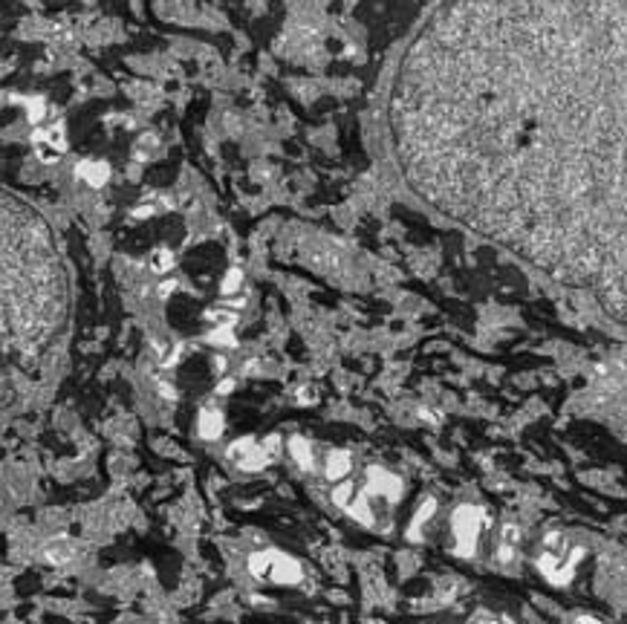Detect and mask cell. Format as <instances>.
<instances>
[{
    "label": "cell",
    "instance_id": "7c38bea8",
    "mask_svg": "<svg viewBox=\"0 0 627 624\" xmlns=\"http://www.w3.org/2000/svg\"><path fill=\"white\" fill-rule=\"evenodd\" d=\"M72 555H76V546H72V541H67V538H55L47 543V549H43V558L50 563H67Z\"/></svg>",
    "mask_w": 627,
    "mask_h": 624
},
{
    "label": "cell",
    "instance_id": "d6986e66",
    "mask_svg": "<svg viewBox=\"0 0 627 624\" xmlns=\"http://www.w3.org/2000/svg\"><path fill=\"white\" fill-rule=\"evenodd\" d=\"M544 549H546L549 555H558L561 558L566 552V538H564L561 532H549V534H544Z\"/></svg>",
    "mask_w": 627,
    "mask_h": 624
},
{
    "label": "cell",
    "instance_id": "52a82bcc",
    "mask_svg": "<svg viewBox=\"0 0 627 624\" xmlns=\"http://www.w3.org/2000/svg\"><path fill=\"white\" fill-rule=\"evenodd\" d=\"M350 471H353L350 454L347 451H330V457H327V466H324L327 480H330V483H341V480L350 477Z\"/></svg>",
    "mask_w": 627,
    "mask_h": 624
},
{
    "label": "cell",
    "instance_id": "5bb4252c",
    "mask_svg": "<svg viewBox=\"0 0 627 624\" xmlns=\"http://www.w3.org/2000/svg\"><path fill=\"white\" fill-rule=\"evenodd\" d=\"M249 572L255 578H269V570H272V552H255L249 555Z\"/></svg>",
    "mask_w": 627,
    "mask_h": 624
},
{
    "label": "cell",
    "instance_id": "e0dca14e",
    "mask_svg": "<svg viewBox=\"0 0 627 624\" xmlns=\"http://www.w3.org/2000/svg\"><path fill=\"white\" fill-rule=\"evenodd\" d=\"M255 445H258V442H255V439H251V437H243V439H234V442L229 445V451H226V454H229V459H234V463H237V466H240V463H243V459H246V454H249L251 448H255Z\"/></svg>",
    "mask_w": 627,
    "mask_h": 624
},
{
    "label": "cell",
    "instance_id": "5b68a950",
    "mask_svg": "<svg viewBox=\"0 0 627 624\" xmlns=\"http://www.w3.org/2000/svg\"><path fill=\"white\" fill-rule=\"evenodd\" d=\"M517 546H520V529L515 523H506L500 529V534H497V549H495L497 563H503V567H506V563H512L515 555H517Z\"/></svg>",
    "mask_w": 627,
    "mask_h": 624
},
{
    "label": "cell",
    "instance_id": "ac0fdd59",
    "mask_svg": "<svg viewBox=\"0 0 627 624\" xmlns=\"http://www.w3.org/2000/svg\"><path fill=\"white\" fill-rule=\"evenodd\" d=\"M243 289V272L240 269H229L226 278H223V284H220V292L226 295V298H232V295H237Z\"/></svg>",
    "mask_w": 627,
    "mask_h": 624
},
{
    "label": "cell",
    "instance_id": "4fadbf2b",
    "mask_svg": "<svg viewBox=\"0 0 627 624\" xmlns=\"http://www.w3.org/2000/svg\"><path fill=\"white\" fill-rule=\"evenodd\" d=\"M347 514L353 517V520H358V523H362V526H373V512H370V506H367V495L362 492V495H358L356 492V497L347 503Z\"/></svg>",
    "mask_w": 627,
    "mask_h": 624
},
{
    "label": "cell",
    "instance_id": "9a60e30c",
    "mask_svg": "<svg viewBox=\"0 0 627 624\" xmlns=\"http://www.w3.org/2000/svg\"><path fill=\"white\" fill-rule=\"evenodd\" d=\"M174 263H176V258H174V251H171V249H156L154 255H151V269H154V272H159V275L171 272V269H174Z\"/></svg>",
    "mask_w": 627,
    "mask_h": 624
},
{
    "label": "cell",
    "instance_id": "8fae6325",
    "mask_svg": "<svg viewBox=\"0 0 627 624\" xmlns=\"http://www.w3.org/2000/svg\"><path fill=\"white\" fill-rule=\"evenodd\" d=\"M289 454L298 466H301L304 471H312L316 468V457H312V445L304 439V437H292L289 439Z\"/></svg>",
    "mask_w": 627,
    "mask_h": 624
},
{
    "label": "cell",
    "instance_id": "7a4b0ae2",
    "mask_svg": "<svg viewBox=\"0 0 627 624\" xmlns=\"http://www.w3.org/2000/svg\"><path fill=\"white\" fill-rule=\"evenodd\" d=\"M483 512L474 509V506H460L451 517V526H454V534H457V543L454 549L460 555H471L474 546H477V532H480V523H483Z\"/></svg>",
    "mask_w": 627,
    "mask_h": 624
},
{
    "label": "cell",
    "instance_id": "9c48e42d",
    "mask_svg": "<svg viewBox=\"0 0 627 624\" xmlns=\"http://www.w3.org/2000/svg\"><path fill=\"white\" fill-rule=\"evenodd\" d=\"M223 428H226V422H223V413L214 410V408H205L200 413V419H197V430H200V437L203 439H217L223 434Z\"/></svg>",
    "mask_w": 627,
    "mask_h": 624
},
{
    "label": "cell",
    "instance_id": "603a6c76",
    "mask_svg": "<svg viewBox=\"0 0 627 624\" xmlns=\"http://www.w3.org/2000/svg\"><path fill=\"white\" fill-rule=\"evenodd\" d=\"M232 391H234V382H232V379H223V382L217 384V393H220V396H226V393H232Z\"/></svg>",
    "mask_w": 627,
    "mask_h": 624
},
{
    "label": "cell",
    "instance_id": "30bf717a",
    "mask_svg": "<svg viewBox=\"0 0 627 624\" xmlns=\"http://www.w3.org/2000/svg\"><path fill=\"white\" fill-rule=\"evenodd\" d=\"M434 512H437V497H422L420 509H416V514H413V520H411V529H408V538H411V541H420V538H422L420 529L428 523L431 517H434Z\"/></svg>",
    "mask_w": 627,
    "mask_h": 624
},
{
    "label": "cell",
    "instance_id": "d4e9b609",
    "mask_svg": "<svg viewBox=\"0 0 627 624\" xmlns=\"http://www.w3.org/2000/svg\"><path fill=\"white\" fill-rule=\"evenodd\" d=\"M174 289H176V280H165V284L159 287V295H171Z\"/></svg>",
    "mask_w": 627,
    "mask_h": 624
},
{
    "label": "cell",
    "instance_id": "2e32d148",
    "mask_svg": "<svg viewBox=\"0 0 627 624\" xmlns=\"http://www.w3.org/2000/svg\"><path fill=\"white\" fill-rule=\"evenodd\" d=\"M356 492H358V486H356V483L341 480V483H336V488H333V503H336V506L345 509L347 503L356 497Z\"/></svg>",
    "mask_w": 627,
    "mask_h": 624
},
{
    "label": "cell",
    "instance_id": "484cf974",
    "mask_svg": "<svg viewBox=\"0 0 627 624\" xmlns=\"http://www.w3.org/2000/svg\"><path fill=\"white\" fill-rule=\"evenodd\" d=\"M214 370H217V373H226V359H223V355L214 359Z\"/></svg>",
    "mask_w": 627,
    "mask_h": 624
},
{
    "label": "cell",
    "instance_id": "7402d4cb",
    "mask_svg": "<svg viewBox=\"0 0 627 624\" xmlns=\"http://www.w3.org/2000/svg\"><path fill=\"white\" fill-rule=\"evenodd\" d=\"M309 402H316V391L304 388L301 393H298V405H309Z\"/></svg>",
    "mask_w": 627,
    "mask_h": 624
},
{
    "label": "cell",
    "instance_id": "8992f818",
    "mask_svg": "<svg viewBox=\"0 0 627 624\" xmlns=\"http://www.w3.org/2000/svg\"><path fill=\"white\" fill-rule=\"evenodd\" d=\"M64 151V133L61 127H50V130H43L41 136H38V154L43 162H55L58 156H61Z\"/></svg>",
    "mask_w": 627,
    "mask_h": 624
},
{
    "label": "cell",
    "instance_id": "3957f363",
    "mask_svg": "<svg viewBox=\"0 0 627 624\" xmlns=\"http://www.w3.org/2000/svg\"><path fill=\"white\" fill-rule=\"evenodd\" d=\"M364 495H384L387 500H399L402 497V480L393 477V474L382 471L379 466H370L367 468V492Z\"/></svg>",
    "mask_w": 627,
    "mask_h": 624
},
{
    "label": "cell",
    "instance_id": "ba28073f",
    "mask_svg": "<svg viewBox=\"0 0 627 624\" xmlns=\"http://www.w3.org/2000/svg\"><path fill=\"white\" fill-rule=\"evenodd\" d=\"M76 174H79V180H84L87 185L99 188V185H104V183H107V176H110V168L104 165V162H96V159H84V162H79Z\"/></svg>",
    "mask_w": 627,
    "mask_h": 624
},
{
    "label": "cell",
    "instance_id": "277c9868",
    "mask_svg": "<svg viewBox=\"0 0 627 624\" xmlns=\"http://www.w3.org/2000/svg\"><path fill=\"white\" fill-rule=\"evenodd\" d=\"M301 563L289 555H280V552H272V570H269V578L278 584H298L301 581Z\"/></svg>",
    "mask_w": 627,
    "mask_h": 624
},
{
    "label": "cell",
    "instance_id": "ffe728a7",
    "mask_svg": "<svg viewBox=\"0 0 627 624\" xmlns=\"http://www.w3.org/2000/svg\"><path fill=\"white\" fill-rule=\"evenodd\" d=\"M205 318L212 321L214 326H232L237 315H234V309H208V312H205Z\"/></svg>",
    "mask_w": 627,
    "mask_h": 624
},
{
    "label": "cell",
    "instance_id": "44dd1931",
    "mask_svg": "<svg viewBox=\"0 0 627 624\" xmlns=\"http://www.w3.org/2000/svg\"><path fill=\"white\" fill-rule=\"evenodd\" d=\"M208 341H212V344H223V347H234L237 344L234 335H232V326H217V330L208 335Z\"/></svg>",
    "mask_w": 627,
    "mask_h": 624
},
{
    "label": "cell",
    "instance_id": "6da1fadb",
    "mask_svg": "<svg viewBox=\"0 0 627 624\" xmlns=\"http://www.w3.org/2000/svg\"><path fill=\"white\" fill-rule=\"evenodd\" d=\"M624 0H445L391 130L437 211L624 321Z\"/></svg>",
    "mask_w": 627,
    "mask_h": 624
},
{
    "label": "cell",
    "instance_id": "cb8c5ba5",
    "mask_svg": "<svg viewBox=\"0 0 627 624\" xmlns=\"http://www.w3.org/2000/svg\"><path fill=\"white\" fill-rule=\"evenodd\" d=\"M575 624H604V621L593 618V616H587V613H581V616H575Z\"/></svg>",
    "mask_w": 627,
    "mask_h": 624
}]
</instances>
